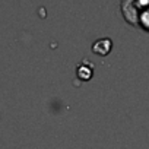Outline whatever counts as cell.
<instances>
[{
  "mask_svg": "<svg viewBox=\"0 0 149 149\" xmlns=\"http://www.w3.org/2000/svg\"><path fill=\"white\" fill-rule=\"evenodd\" d=\"M121 15L124 21L149 34V0H127L120 3Z\"/></svg>",
  "mask_w": 149,
  "mask_h": 149,
  "instance_id": "obj_1",
  "label": "cell"
},
{
  "mask_svg": "<svg viewBox=\"0 0 149 149\" xmlns=\"http://www.w3.org/2000/svg\"><path fill=\"white\" fill-rule=\"evenodd\" d=\"M94 69H95L94 63H91L89 60H82L76 66V76H78V79L85 81V82L89 81L94 76Z\"/></svg>",
  "mask_w": 149,
  "mask_h": 149,
  "instance_id": "obj_2",
  "label": "cell"
},
{
  "mask_svg": "<svg viewBox=\"0 0 149 149\" xmlns=\"http://www.w3.org/2000/svg\"><path fill=\"white\" fill-rule=\"evenodd\" d=\"M111 48H113V41L110 38H100V40L94 41L91 45L92 53L97 56H101V57L107 56L111 51Z\"/></svg>",
  "mask_w": 149,
  "mask_h": 149,
  "instance_id": "obj_3",
  "label": "cell"
}]
</instances>
